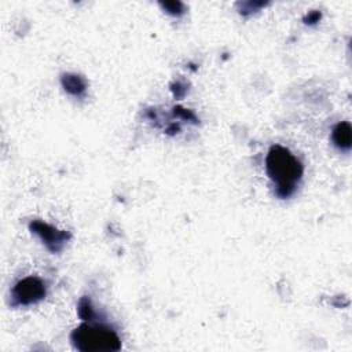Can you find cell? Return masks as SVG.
Wrapping results in <instances>:
<instances>
[{
    "mask_svg": "<svg viewBox=\"0 0 352 352\" xmlns=\"http://www.w3.org/2000/svg\"><path fill=\"white\" fill-rule=\"evenodd\" d=\"M265 169L276 187V195L280 198H287L294 192L304 172L297 157L279 144H275L268 150Z\"/></svg>",
    "mask_w": 352,
    "mask_h": 352,
    "instance_id": "cell-1",
    "label": "cell"
},
{
    "mask_svg": "<svg viewBox=\"0 0 352 352\" xmlns=\"http://www.w3.org/2000/svg\"><path fill=\"white\" fill-rule=\"evenodd\" d=\"M70 340L73 346L82 352L118 351L121 348V340L117 333L103 324L82 323L72 331Z\"/></svg>",
    "mask_w": 352,
    "mask_h": 352,
    "instance_id": "cell-2",
    "label": "cell"
},
{
    "mask_svg": "<svg viewBox=\"0 0 352 352\" xmlns=\"http://www.w3.org/2000/svg\"><path fill=\"white\" fill-rule=\"evenodd\" d=\"M44 296L45 286L41 279L36 276H28L19 280L11 292L12 305H30L43 300Z\"/></svg>",
    "mask_w": 352,
    "mask_h": 352,
    "instance_id": "cell-3",
    "label": "cell"
},
{
    "mask_svg": "<svg viewBox=\"0 0 352 352\" xmlns=\"http://www.w3.org/2000/svg\"><path fill=\"white\" fill-rule=\"evenodd\" d=\"M331 139L340 150L351 148V125L346 121L338 122L331 132Z\"/></svg>",
    "mask_w": 352,
    "mask_h": 352,
    "instance_id": "cell-4",
    "label": "cell"
},
{
    "mask_svg": "<svg viewBox=\"0 0 352 352\" xmlns=\"http://www.w3.org/2000/svg\"><path fill=\"white\" fill-rule=\"evenodd\" d=\"M62 82H63V87H65L66 91H69L72 94H76V95L80 94L81 91H84V88H85L84 81L78 76H69L67 74L62 78Z\"/></svg>",
    "mask_w": 352,
    "mask_h": 352,
    "instance_id": "cell-5",
    "label": "cell"
}]
</instances>
